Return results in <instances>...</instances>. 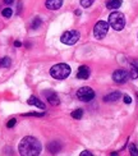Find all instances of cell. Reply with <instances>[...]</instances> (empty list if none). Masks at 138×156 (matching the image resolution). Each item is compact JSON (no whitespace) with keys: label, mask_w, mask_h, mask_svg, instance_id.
<instances>
[{"label":"cell","mask_w":138,"mask_h":156,"mask_svg":"<svg viewBox=\"0 0 138 156\" xmlns=\"http://www.w3.org/2000/svg\"><path fill=\"white\" fill-rule=\"evenodd\" d=\"M113 80H114L115 83L123 84V83H126L129 80V73L127 72V70H124V69H118L113 74Z\"/></svg>","instance_id":"52a82bcc"},{"label":"cell","mask_w":138,"mask_h":156,"mask_svg":"<svg viewBox=\"0 0 138 156\" xmlns=\"http://www.w3.org/2000/svg\"><path fill=\"white\" fill-rule=\"evenodd\" d=\"M63 5V0H46L45 6L50 10H58Z\"/></svg>","instance_id":"9c48e42d"},{"label":"cell","mask_w":138,"mask_h":156,"mask_svg":"<svg viewBox=\"0 0 138 156\" xmlns=\"http://www.w3.org/2000/svg\"><path fill=\"white\" fill-rule=\"evenodd\" d=\"M129 78L130 80H136V78H138V68L136 66H130V70H129Z\"/></svg>","instance_id":"9a60e30c"},{"label":"cell","mask_w":138,"mask_h":156,"mask_svg":"<svg viewBox=\"0 0 138 156\" xmlns=\"http://www.w3.org/2000/svg\"><path fill=\"white\" fill-rule=\"evenodd\" d=\"M95 0H81V5L83 8H90V6L94 4Z\"/></svg>","instance_id":"ffe728a7"},{"label":"cell","mask_w":138,"mask_h":156,"mask_svg":"<svg viewBox=\"0 0 138 156\" xmlns=\"http://www.w3.org/2000/svg\"><path fill=\"white\" fill-rule=\"evenodd\" d=\"M10 64H12L10 58H8V56H5V58H3V59L0 60V67H3V68H8V67H10Z\"/></svg>","instance_id":"2e32d148"},{"label":"cell","mask_w":138,"mask_h":156,"mask_svg":"<svg viewBox=\"0 0 138 156\" xmlns=\"http://www.w3.org/2000/svg\"><path fill=\"white\" fill-rule=\"evenodd\" d=\"M132 64H133V66H136V67L138 68V60H134V62H133Z\"/></svg>","instance_id":"83f0119b"},{"label":"cell","mask_w":138,"mask_h":156,"mask_svg":"<svg viewBox=\"0 0 138 156\" xmlns=\"http://www.w3.org/2000/svg\"><path fill=\"white\" fill-rule=\"evenodd\" d=\"M81 156H92V154L90 151H83V152H81Z\"/></svg>","instance_id":"d4e9b609"},{"label":"cell","mask_w":138,"mask_h":156,"mask_svg":"<svg viewBox=\"0 0 138 156\" xmlns=\"http://www.w3.org/2000/svg\"><path fill=\"white\" fill-rule=\"evenodd\" d=\"M77 97L80 99L81 101L84 102H88L91 100H94L95 97V91L92 90L91 87H82L77 91Z\"/></svg>","instance_id":"8992f818"},{"label":"cell","mask_w":138,"mask_h":156,"mask_svg":"<svg viewBox=\"0 0 138 156\" xmlns=\"http://www.w3.org/2000/svg\"><path fill=\"white\" fill-rule=\"evenodd\" d=\"M40 26H41V19L38 17H35L34 21H32V23H31V28L32 30H37Z\"/></svg>","instance_id":"e0dca14e"},{"label":"cell","mask_w":138,"mask_h":156,"mask_svg":"<svg viewBox=\"0 0 138 156\" xmlns=\"http://www.w3.org/2000/svg\"><path fill=\"white\" fill-rule=\"evenodd\" d=\"M41 142L35 137H31V136L24 137L18 146V151L22 156H37L41 154Z\"/></svg>","instance_id":"6da1fadb"},{"label":"cell","mask_w":138,"mask_h":156,"mask_svg":"<svg viewBox=\"0 0 138 156\" xmlns=\"http://www.w3.org/2000/svg\"><path fill=\"white\" fill-rule=\"evenodd\" d=\"M70 67L65 63H59L55 64L54 67L50 69V74L55 78V80H65L70 74Z\"/></svg>","instance_id":"7a4b0ae2"},{"label":"cell","mask_w":138,"mask_h":156,"mask_svg":"<svg viewBox=\"0 0 138 156\" xmlns=\"http://www.w3.org/2000/svg\"><path fill=\"white\" fill-rule=\"evenodd\" d=\"M108 31H109V23L105 21H98L94 27V36L98 38V40H101V38H104L108 35Z\"/></svg>","instance_id":"5b68a950"},{"label":"cell","mask_w":138,"mask_h":156,"mask_svg":"<svg viewBox=\"0 0 138 156\" xmlns=\"http://www.w3.org/2000/svg\"><path fill=\"white\" fill-rule=\"evenodd\" d=\"M45 114L42 113H28V114H24V116H44Z\"/></svg>","instance_id":"7402d4cb"},{"label":"cell","mask_w":138,"mask_h":156,"mask_svg":"<svg viewBox=\"0 0 138 156\" xmlns=\"http://www.w3.org/2000/svg\"><path fill=\"white\" fill-rule=\"evenodd\" d=\"M14 46H16V48H19V46H22V44L19 42V41H16V42H14Z\"/></svg>","instance_id":"4316f807"},{"label":"cell","mask_w":138,"mask_h":156,"mask_svg":"<svg viewBox=\"0 0 138 156\" xmlns=\"http://www.w3.org/2000/svg\"><path fill=\"white\" fill-rule=\"evenodd\" d=\"M80 37H81L80 32L72 30V31L64 32V34L62 35V37H60V41L65 45H74L78 40H80Z\"/></svg>","instance_id":"277c9868"},{"label":"cell","mask_w":138,"mask_h":156,"mask_svg":"<svg viewBox=\"0 0 138 156\" xmlns=\"http://www.w3.org/2000/svg\"><path fill=\"white\" fill-rule=\"evenodd\" d=\"M122 4H123L122 0H109L106 3V6L109 9H118L122 6Z\"/></svg>","instance_id":"5bb4252c"},{"label":"cell","mask_w":138,"mask_h":156,"mask_svg":"<svg viewBox=\"0 0 138 156\" xmlns=\"http://www.w3.org/2000/svg\"><path fill=\"white\" fill-rule=\"evenodd\" d=\"M13 2H14V0H4V3H5L6 5H10Z\"/></svg>","instance_id":"484cf974"},{"label":"cell","mask_w":138,"mask_h":156,"mask_svg":"<svg viewBox=\"0 0 138 156\" xmlns=\"http://www.w3.org/2000/svg\"><path fill=\"white\" fill-rule=\"evenodd\" d=\"M48 150L51 154H58L62 150V146H60V144H59V141H52L48 145Z\"/></svg>","instance_id":"4fadbf2b"},{"label":"cell","mask_w":138,"mask_h":156,"mask_svg":"<svg viewBox=\"0 0 138 156\" xmlns=\"http://www.w3.org/2000/svg\"><path fill=\"white\" fill-rule=\"evenodd\" d=\"M27 102H28V105H34V106H36V108H40L41 110H45V108H46V106H45V104L41 102L36 96H31Z\"/></svg>","instance_id":"8fae6325"},{"label":"cell","mask_w":138,"mask_h":156,"mask_svg":"<svg viewBox=\"0 0 138 156\" xmlns=\"http://www.w3.org/2000/svg\"><path fill=\"white\" fill-rule=\"evenodd\" d=\"M123 99H124V102H126V104H130V102H132V99H130V96H128V95H124Z\"/></svg>","instance_id":"cb8c5ba5"},{"label":"cell","mask_w":138,"mask_h":156,"mask_svg":"<svg viewBox=\"0 0 138 156\" xmlns=\"http://www.w3.org/2000/svg\"><path fill=\"white\" fill-rule=\"evenodd\" d=\"M70 115H72V118H74V119H81L83 116V110L82 109H77Z\"/></svg>","instance_id":"ac0fdd59"},{"label":"cell","mask_w":138,"mask_h":156,"mask_svg":"<svg viewBox=\"0 0 138 156\" xmlns=\"http://www.w3.org/2000/svg\"><path fill=\"white\" fill-rule=\"evenodd\" d=\"M2 14H3V17H4V18H10V17H12V14H13V10H12L10 8H5V9H3Z\"/></svg>","instance_id":"d6986e66"},{"label":"cell","mask_w":138,"mask_h":156,"mask_svg":"<svg viewBox=\"0 0 138 156\" xmlns=\"http://www.w3.org/2000/svg\"><path fill=\"white\" fill-rule=\"evenodd\" d=\"M109 24L115 31H122L126 26V17L120 12H114L109 16Z\"/></svg>","instance_id":"3957f363"},{"label":"cell","mask_w":138,"mask_h":156,"mask_svg":"<svg viewBox=\"0 0 138 156\" xmlns=\"http://www.w3.org/2000/svg\"><path fill=\"white\" fill-rule=\"evenodd\" d=\"M90 77V68L86 66H82L78 68V72H77V78L78 80H87Z\"/></svg>","instance_id":"30bf717a"},{"label":"cell","mask_w":138,"mask_h":156,"mask_svg":"<svg viewBox=\"0 0 138 156\" xmlns=\"http://www.w3.org/2000/svg\"><path fill=\"white\" fill-rule=\"evenodd\" d=\"M16 123H17L16 119H10V120L8 122V124H6V127H8V128H13V127L16 126Z\"/></svg>","instance_id":"603a6c76"},{"label":"cell","mask_w":138,"mask_h":156,"mask_svg":"<svg viewBox=\"0 0 138 156\" xmlns=\"http://www.w3.org/2000/svg\"><path fill=\"white\" fill-rule=\"evenodd\" d=\"M44 95H45L46 99H48L49 104H51L52 106L59 105V102H60V100H59V96L56 95V92H54V91H50V90H49V91H45Z\"/></svg>","instance_id":"ba28073f"},{"label":"cell","mask_w":138,"mask_h":156,"mask_svg":"<svg viewBox=\"0 0 138 156\" xmlns=\"http://www.w3.org/2000/svg\"><path fill=\"white\" fill-rule=\"evenodd\" d=\"M76 14L77 16H81V10H76Z\"/></svg>","instance_id":"f1b7e54d"},{"label":"cell","mask_w":138,"mask_h":156,"mask_svg":"<svg viewBox=\"0 0 138 156\" xmlns=\"http://www.w3.org/2000/svg\"><path fill=\"white\" fill-rule=\"evenodd\" d=\"M122 97V94L119 92V91H115V92H111L109 95H106L104 97V101H106V102H114L116 100H119Z\"/></svg>","instance_id":"7c38bea8"},{"label":"cell","mask_w":138,"mask_h":156,"mask_svg":"<svg viewBox=\"0 0 138 156\" xmlns=\"http://www.w3.org/2000/svg\"><path fill=\"white\" fill-rule=\"evenodd\" d=\"M129 152H130V155L138 156V148H137V146H134V145H130V146H129Z\"/></svg>","instance_id":"44dd1931"}]
</instances>
